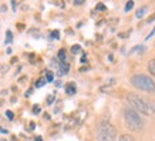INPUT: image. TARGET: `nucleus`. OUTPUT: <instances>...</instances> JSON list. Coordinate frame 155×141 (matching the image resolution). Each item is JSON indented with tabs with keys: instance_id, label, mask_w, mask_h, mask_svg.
<instances>
[{
	"instance_id": "nucleus-6",
	"label": "nucleus",
	"mask_w": 155,
	"mask_h": 141,
	"mask_svg": "<svg viewBox=\"0 0 155 141\" xmlns=\"http://www.w3.org/2000/svg\"><path fill=\"white\" fill-rule=\"evenodd\" d=\"M57 60L58 63H67V53L64 49H60L58 53H57Z\"/></svg>"
},
{
	"instance_id": "nucleus-4",
	"label": "nucleus",
	"mask_w": 155,
	"mask_h": 141,
	"mask_svg": "<svg viewBox=\"0 0 155 141\" xmlns=\"http://www.w3.org/2000/svg\"><path fill=\"white\" fill-rule=\"evenodd\" d=\"M124 121L127 124V127L132 131H140V130H142V126H144L140 114L134 111L132 108H125L124 110Z\"/></svg>"
},
{
	"instance_id": "nucleus-19",
	"label": "nucleus",
	"mask_w": 155,
	"mask_h": 141,
	"mask_svg": "<svg viewBox=\"0 0 155 141\" xmlns=\"http://www.w3.org/2000/svg\"><path fill=\"white\" fill-rule=\"evenodd\" d=\"M138 50H144V46H137V47H134L131 50V53H135V52H138Z\"/></svg>"
},
{
	"instance_id": "nucleus-16",
	"label": "nucleus",
	"mask_w": 155,
	"mask_h": 141,
	"mask_svg": "<svg viewBox=\"0 0 155 141\" xmlns=\"http://www.w3.org/2000/svg\"><path fill=\"white\" fill-rule=\"evenodd\" d=\"M6 116H7V118H9V120H13V118H14L13 111H10V110H7V111H6Z\"/></svg>"
},
{
	"instance_id": "nucleus-14",
	"label": "nucleus",
	"mask_w": 155,
	"mask_h": 141,
	"mask_svg": "<svg viewBox=\"0 0 155 141\" xmlns=\"http://www.w3.org/2000/svg\"><path fill=\"white\" fill-rule=\"evenodd\" d=\"M132 7H134V2H131V0H130V2H127V5H125L124 10H125V12H130Z\"/></svg>"
},
{
	"instance_id": "nucleus-12",
	"label": "nucleus",
	"mask_w": 155,
	"mask_h": 141,
	"mask_svg": "<svg viewBox=\"0 0 155 141\" xmlns=\"http://www.w3.org/2000/svg\"><path fill=\"white\" fill-rule=\"evenodd\" d=\"M80 52H81V46H78V44H74V46L71 47V53L73 54H78Z\"/></svg>"
},
{
	"instance_id": "nucleus-1",
	"label": "nucleus",
	"mask_w": 155,
	"mask_h": 141,
	"mask_svg": "<svg viewBox=\"0 0 155 141\" xmlns=\"http://www.w3.org/2000/svg\"><path fill=\"white\" fill-rule=\"evenodd\" d=\"M127 101L128 104L131 106V108L137 113H141V114H145V116H151V114H154L155 111V107L154 104L148 101L147 99L141 97V96H138V94H128L127 96Z\"/></svg>"
},
{
	"instance_id": "nucleus-23",
	"label": "nucleus",
	"mask_w": 155,
	"mask_h": 141,
	"mask_svg": "<svg viewBox=\"0 0 155 141\" xmlns=\"http://www.w3.org/2000/svg\"><path fill=\"white\" fill-rule=\"evenodd\" d=\"M152 20H155V14H152V16H151V17H150V19H148V23H151Z\"/></svg>"
},
{
	"instance_id": "nucleus-22",
	"label": "nucleus",
	"mask_w": 155,
	"mask_h": 141,
	"mask_svg": "<svg viewBox=\"0 0 155 141\" xmlns=\"http://www.w3.org/2000/svg\"><path fill=\"white\" fill-rule=\"evenodd\" d=\"M83 3H84V2H83V0H75V2H74V5H77V6L83 5Z\"/></svg>"
},
{
	"instance_id": "nucleus-18",
	"label": "nucleus",
	"mask_w": 155,
	"mask_h": 141,
	"mask_svg": "<svg viewBox=\"0 0 155 141\" xmlns=\"http://www.w3.org/2000/svg\"><path fill=\"white\" fill-rule=\"evenodd\" d=\"M53 101H54V94H51V96L47 97V104H53Z\"/></svg>"
},
{
	"instance_id": "nucleus-17",
	"label": "nucleus",
	"mask_w": 155,
	"mask_h": 141,
	"mask_svg": "<svg viewBox=\"0 0 155 141\" xmlns=\"http://www.w3.org/2000/svg\"><path fill=\"white\" fill-rule=\"evenodd\" d=\"M40 111H41V108H40V106H34V107H33V113H34V114H38Z\"/></svg>"
},
{
	"instance_id": "nucleus-2",
	"label": "nucleus",
	"mask_w": 155,
	"mask_h": 141,
	"mask_svg": "<svg viewBox=\"0 0 155 141\" xmlns=\"http://www.w3.org/2000/svg\"><path fill=\"white\" fill-rule=\"evenodd\" d=\"M131 84L135 89L141 90V91H147V93H155V83L154 80L145 74H134L131 77Z\"/></svg>"
},
{
	"instance_id": "nucleus-11",
	"label": "nucleus",
	"mask_w": 155,
	"mask_h": 141,
	"mask_svg": "<svg viewBox=\"0 0 155 141\" xmlns=\"http://www.w3.org/2000/svg\"><path fill=\"white\" fill-rule=\"evenodd\" d=\"M145 12H147V7H145V6H144V7H141V9H140V10H138V12H137V14H135V16H137V17H138V19H141L142 16L145 14Z\"/></svg>"
},
{
	"instance_id": "nucleus-7",
	"label": "nucleus",
	"mask_w": 155,
	"mask_h": 141,
	"mask_svg": "<svg viewBox=\"0 0 155 141\" xmlns=\"http://www.w3.org/2000/svg\"><path fill=\"white\" fill-rule=\"evenodd\" d=\"M148 71L155 77V59H152V60L148 61Z\"/></svg>"
},
{
	"instance_id": "nucleus-24",
	"label": "nucleus",
	"mask_w": 155,
	"mask_h": 141,
	"mask_svg": "<svg viewBox=\"0 0 155 141\" xmlns=\"http://www.w3.org/2000/svg\"><path fill=\"white\" fill-rule=\"evenodd\" d=\"M34 141H43V138H41V137H40V136H37V137H36V138H34Z\"/></svg>"
},
{
	"instance_id": "nucleus-8",
	"label": "nucleus",
	"mask_w": 155,
	"mask_h": 141,
	"mask_svg": "<svg viewBox=\"0 0 155 141\" xmlns=\"http://www.w3.org/2000/svg\"><path fill=\"white\" fill-rule=\"evenodd\" d=\"M46 81H47V83H53V81H54V74H53L51 70L46 71Z\"/></svg>"
},
{
	"instance_id": "nucleus-25",
	"label": "nucleus",
	"mask_w": 155,
	"mask_h": 141,
	"mask_svg": "<svg viewBox=\"0 0 155 141\" xmlns=\"http://www.w3.org/2000/svg\"><path fill=\"white\" fill-rule=\"evenodd\" d=\"M0 133H7V130H6V128H2V127H0Z\"/></svg>"
},
{
	"instance_id": "nucleus-13",
	"label": "nucleus",
	"mask_w": 155,
	"mask_h": 141,
	"mask_svg": "<svg viewBox=\"0 0 155 141\" xmlns=\"http://www.w3.org/2000/svg\"><path fill=\"white\" fill-rule=\"evenodd\" d=\"M46 83H47V81H46V79H38L37 81H36V87H43V86L46 84Z\"/></svg>"
},
{
	"instance_id": "nucleus-15",
	"label": "nucleus",
	"mask_w": 155,
	"mask_h": 141,
	"mask_svg": "<svg viewBox=\"0 0 155 141\" xmlns=\"http://www.w3.org/2000/svg\"><path fill=\"white\" fill-rule=\"evenodd\" d=\"M50 37L58 39V37H60V32H58V30H53V32H51V36H50Z\"/></svg>"
},
{
	"instance_id": "nucleus-21",
	"label": "nucleus",
	"mask_w": 155,
	"mask_h": 141,
	"mask_svg": "<svg viewBox=\"0 0 155 141\" xmlns=\"http://www.w3.org/2000/svg\"><path fill=\"white\" fill-rule=\"evenodd\" d=\"M154 34H155V27H154V30H151V33L148 34V36H147V40H150V39L152 37V36H154Z\"/></svg>"
},
{
	"instance_id": "nucleus-20",
	"label": "nucleus",
	"mask_w": 155,
	"mask_h": 141,
	"mask_svg": "<svg viewBox=\"0 0 155 141\" xmlns=\"http://www.w3.org/2000/svg\"><path fill=\"white\" fill-rule=\"evenodd\" d=\"M97 10H105V6H104L103 3H98V5H97Z\"/></svg>"
},
{
	"instance_id": "nucleus-3",
	"label": "nucleus",
	"mask_w": 155,
	"mask_h": 141,
	"mask_svg": "<svg viewBox=\"0 0 155 141\" xmlns=\"http://www.w3.org/2000/svg\"><path fill=\"white\" fill-rule=\"evenodd\" d=\"M97 141H117V130L107 121L100 123L97 128Z\"/></svg>"
},
{
	"instance_id": "nucleus-9",
	"label": "nucleus",
	"mask_w": 155,
	"mask_h": 141,
	"mask_svg": "<svg viewBox=\"0 0 155 141\" xmlns=\"http://www.w3.org/2000/svg\"><path fill=\"white\" fill-rule=\"evenodd\" d=\"M12 42H13V33H12L10 30H7V32H6V40H5V43H6V44H10Z\"/></svg>"
},
{
	"instance_id": "nucleus-5",
	"label": "nucleus",
	"mask_w": 155,
	"mask_h": 141,
	"mask_svg": "<svg viewBox=\"0 0 155 141\" xmlns=\"http://www.w3.org/2000/svg\"><path fill=\"white\" fill-rule=\"evenodd\" d=\"M66 93L68 94V96H74L75 91H77V86H75V83H73V81H70V83H67L66 84Z\"/></svg>"
},
{
	"instance_id": "nucleus-10",
	"label": "nucleus",
	"mask_w": 155,
	"mask_h": 141,
	"mask_svg": "<svg viewBox=\"0 0 155 141\" xmlns=\"http://www.w3.org/2000/svg\"><path fill=\"white\" fill-rule=\"evenodd\" d=\"M118 141H135V138L134 137H131L130 134H122L121 137H120V140Z\"/></svg>"
}]
</instances>
